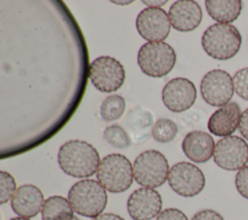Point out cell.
<instances>
[{
	"instance_id": "cell-26",
	"label": "cell",
	"mask_w": 248,
	"mask_h": 220,
	"mask_svg": "<svg viewBox=\"0 0 248 220\" xmlns=\"http://www.w3.org/2000/svg\"><path fill=\"white\" fill-rule=\"evenodd\" d=\"M156 220H188V218L180 209L171 207L161 211Z\"/></svg>"
},
{
	"instance_id": "cell-9",
	"label": "cell",
	"mask_w": 248,
	"mask_h": 220,
	"mask_svg": "<svg viewBox=\"0 0 248 220\" xmlns=\"http://www.w3.org/2000/svg\"><path fill=\"white\" fill-rule=\"evenodd\" d=\"M233 92L232 78L224 70H211L203 76L201 81L202 97L212 107L221 108L230 103Z\"/></svg>"
},
{
	"instance_id": "cell-6",
	"label": "cell",
	"mask_w": 248,
	"mask_h": 220,
	"mask_svg": "<svg viewBox=\"0 0 248 220\" xmlns=\"http://www.w3.org/2000/svg\"><path fill=\"white\" fill-rule=\"evenodd\" d=\"M133 170L137 183L146 188L160 187L166 182L170 173L167 158L154 149L140 153L134 162Z\"/></svg>"
},
{
	"instance_id": "cell-24",
	"label": "cell",
	"mask_w": 248,
	"mask_h": 220,
	"mask_svg": "<svg viewBox=\"0 0 248 220\" xmlns=\"http://www.w3.org/2000/svg\"><path fill=\"white\" fill-rule=\"evenodd\" d=\"M234 91L243 100L248 101V67L238 70L232 77Z\"/></svg>"
},
{
	"instance_id": "cell-28",
	"label": "cell",
	"mask_w": 248,
	"mask_h": 220,
	"mask_svg": "<svg viewBox=\"0 0 248 220\" xmlns=\"http://www.w3.org/2000/svg\"><path fill=\"white\" fill-rule=\"evenodd\" d=\"M238 129L241 136L248 141V109H246L243 112H241Z\"/></svg>"
},
{
	"instance_id": "cell-1",
	"label": "cell",
	"mask_w": 248,
	"mask_h": 220,
	"mask_svg": "<svg viewBox=\"0 0 248 220\" xmlns=\"http://www.w3.org/2000/svg\"><path fill=\"white\" fill-rule=\"evenodd\" d=\"M100 155L90 143L72 140L61 145L58 151V164L68 175L85 178L93 175L100 165Z\"/></svg>"
},
{
	"instance_id": "cell-7",
	"label": "cell",
	"mask_w": 248,
	"mask_h": 220,
	"mask_svg": "<svg viewBox=\"0 0 248 220\" xmlns=\"http://www.w3.org/2000/svg\"><path fill=\"white\" fill-rule=\"evenodd\" d=\"M88 75L94 87L101 92L116 91L125 80L123 65L110 56H100L94 59L89 66Z\"/></svg>"
},
{
	"instance_id": "cell-32",
	"label": "cell",
	"mask_w": 248,
	"mask_h": 220,
	"mask_svg": "<svg viewBox=\"0 0 248 220\" xmlns=\"http://www.w3.org/2000/svg\"><path fill=\"white\" fill-rule=\"evenodd\" d=\"M73 220H79V219H78V217H77V216H75V217H74V219H73Z\"/></svg>"
},
{
	"instance_id": "cell-2",
	"label": "cell",
	"mask_w": 248,
	"mask_h": 220,
	"mask_svg": "<svg viewBox=\"0 0 248 220\" xmlns=\"http://www.w3.org/2000/svg\"><path fill=\"white\" fill-rule=\"evenodd\" d=\"M241 43L239 31L232 24H212L202 36L203 50L216 60H229L235 56L240 49Z\"/></svg>"
},
{
	"instance_id": "cell-8",
	"label": "cell",
	"mask_w": 248,
	"mask_h": 220,
	"mask_svg": "<svg viewBox=\"0 0 248 220\" xmlns=\"http://www.w3.org/2000/svg\"><path fill=\"white\" fill-rule=\"evenodd\" d=\"M168 181L176 194L187 198L200 194L205 185L202 171L189 162L174 164L170 170Z\"/></svg>"
},
{
	"instance_id": "cell-13",
	"label": "cell",
	"mask_w": 248,
	"mask_h": 220,
	"mask_svg": "<svg viewBox=\"0 0 248 220\" xmlns=\"http://www.w3.org/2000/svg\"><path fill=\"white\" fill-rule=\"evenodd\" d=\"M161 195L152 188L135 190L127 201L129 215L134 220H151L158 216L162 208Z\"/></svg>"
},
{
	"instance_id": "cell-29",
	"label": "cell",
	"mask_w": 248,
	"mask_h": 220,
	"mask_svg": "<svg viewBox=\"0 0 248 220\" xmlns=\"http://www.w3.org/2000/svg\"><path fill=\"white\" fill-rule=\"evenodd\" d=\"M92 220H125V219L114 213H103L93 218Z\"/></svg>"
},
{
	"instance_id": "cell-22",
	"label": "cell",
	"mask_w": 248,
	"mask_h": 220,
	"mask_svg": "<svg viewBox=\"0 0 248 220\" xmlns=\"http://www.w3.org/2000/svg\"><path fill=\"white\" fill-rule=\"evenodd\" d=\"M103 137L108 144L116 148H127L131 144L130 137L128 136L126 131L117 124L107 127L104 130Z\"/></svg>"
},
{
	"instance_id": "cell-12",
	"label": "cell",
	"mask_w": 248,
	"mask_h": 220,
	"mask_svg": "<svg viewBox=\"0 0 248 220\" xmlns=\"http://www.w3.org/2000/svg\"><path fill=\"white\" fill-rule=\"evenodd\" d=\"M197 98L195 84L184 78L170 79L162 90V100L167 109L173 112L189 110Z\"/></svg>"
},
{
	"instance_id": "cell-30",
	"label": "cell",
	"mask_w": 248,
	"mask_h": 220,
	"mask_svg": "<svg viewBox=\"0 0 248 220\" xmlns=\"http://www.w3.org/2000/svg\"><path fill=\"white\" fill-rule=\"evenodd\" d=\"M143 3L144 4H147V5H149L150 6V4H152L151 5V7L152 8H158V6H162L163 4H165L166 3V1H159V2H157V1H143Z\"/></svg>"
},
{
	"instance_id": "cell-23",
	"label": "cell",
	"mask_w": 248,
	"mask_h": 220,
	"mask_svg": "<svg viewBox=\"0 0 248 220\" xmlns=\"http://www.w3.org/2000/svg\"><path fill=\"white\" fill-rule=\"evenodd\" d=\"M16 183L11 173L1 171L0 172V204H4L12 200L16 192Z\"/></svg>"
},
{
	"instance_id": "cell-15",
	"label": "cell",
	"mask_w": 248,
	"mask_h": 220,
	"mask_svg": "<svg viewBox=\"0 0 248 220\" xmlns=\"http://www.w3.org/2000/svg\"><path fill=\"white\" fill-rule=\"evenodd\" d=\"M45 204L42 191L33 184H24L17 188L11 200V206L19 217H35Z\"/></svg>"
},
{
	"instance_id": "cell-21",
	"label": "cell",
	"mask_w": 248,
	"mask_h": 220,
	"mask_svg": "<svg viewBox=\"0 0 248 220\" xmlns=\"http://www.w3.org/2000/svg\"><path fill=\"white\" fill-rule=\"evenodd\" d=\"M178 133V127L174 121L169 118L158 119L152 128L153 139L162 143L172 141Z\"/></svg>"
},
{
	"instance_id": "cell-10",
	"label": "cell",
	"mask_w": 248,
	"mask_h": 220,
	"mask_svg": "<svg viewBox=\"0 0 248 220\" xmlns=\"http://www.w3.org/2000/svg\"><path fill=\"white\" fill-rule=\"evenodd\" d=\"M215 164L226 171H236L248 163V143L240 137L229 136L215 144Z\"/></svg>"
},
{
	"instance_id": "cell-27",
	"label": "cell",
	"mask_w": 248,
	"mask_h": 220,
	"mask_svg": "<svg viewBox=\"0 0 248 220\" xmlns=\"http://www.w3.org/2000/svg\"><path fill=\"white\" fill-rule=\"evenodd\" d=\"M191 220H224L223 216L215 210L203 209L198 211Z\"/></svg>"
},
{
	"instance_id": "cell-4",
	"label": "cell",
	"mask_w": 248,
	"mask_h": 220,
	"mask_svg": "<svg viewBox=\"0 0 248 220\" xmlns=\"http://www.w3.org/2000/svg\"><path fill=\"white\" fill-rule=\"evenodd\" d=\"M97 179L108 192L121 193L128 190L134 179V170L130 160L118 153L105 156L100 162Z\"/></svg>"
},
{
	"instance_id": "cell-19",
	"label": "cell",
	"mask_w": 248,
	"mask_h": 220,
	"mask_svg": "<svg viewBox=\"0 0 248 220\" xmlns=\"http://www.w3.org/2000/svg\"><path fill=\"white\" fill-rule=\"evenodd\" d=\"M74 209L68 199L51 196L45 201L42 208L43 220H73Z\"/></svg>"
},
{
	"instance_id": "cell-18",
	"label": "cell",
	"mask_w": 248,
	"mask_h": 220,
	"mask_svg": "<svg viewBox=\"0 0 248 220\" xmlns=\"http://www.w3.org/2000/svg\"><path fill=\"white\" fill-rule=\"evenodd\" d=\"M205 8L210 17L218 23L230 24L240 16L242 2L240 0H206Z\"/></svg>"
},
{
	"instance_id": "cell-20",
	"label": "cell",
	"mask_w": 248,
	"mask_h": 220,
	"mask_svg": "<svg viewBox=\"0 0 248 220\" xmlns=\"http://www.w3.org/2000/svg\"><path fill=\"white\" fill-rule=\"evenodd\" d=\"M125 99L117 94L110 95L102 102L100 107L101 117L105 121H113L122 116L125 110Z\"/></svg>"
},
{
	"instance_id": "cell-25",
	"label": "cell",
	"mask_w": 248,
	"mask_h": 220,
	"mask_svg": "<svg viewBox=\"0 0 248 220\" xmlns=\"http://www.w3.org/2000/svg\"><path fill=\"white\" fill-rule=\"evenodd\" d=\"M235 187L238 193L248 200V165L237 172L235 175Z\"/></svg>"
},
{
	"instance_id": "cell-31",
	"label": "cell",
	"mask_w": 248,
	"mask_h": 220,
	"mask_svg": "<svg viewBox=\"0 0 248 220\" xmlns=\"http://www.w3.org/2000/svg\"><path fill=\"white\" fill-rule=\"evenodd\" d=\"M10 220H30V219L24 218V217H15V218H11Z\"/></svg>"
},
{
	"instance_id": "cell-5",
	"label": "cell",
	"mask_w": 248,
	"mask_h": 220,
	"mask_svg": "<svg viewBox=\"0 0 248 220\" xmlns=\"http://www.w3.org/2000/svg\"><path fill=\"white\" fill-rule=\"evenodd\" d=\"M176 54L172 47L165 42H149L138 52V65L141 72L152 78L167 76L174 67Z\"/></svg>"
},
{
	"instance_id": "cell-3",
	"label": "cell",
	"mask_w": 248,
	"mask_h": 220,
	"mask_svg": "<svg viewBox=\"0 0 248 220\" xmlns=\"http://www.w3.org/2000/svg\"><path fill=\"white\" fill-rule=\"evenodd\" d=\"M68 200L78 214L95 218L105 210L108 195L99 181L83 179L76 182L70 188Z\"/></svg>"
},
{
	"instance_id": "cell-17",
	"label": "cell",
	"mask_w": 248,
	"mask_h": 220,
	"mask_svg": "<svg viewBox=\"0 0 248 220\" xmlns=\"http://www.w3.org/2000/svg\"><path fill=\"white\" fill-rule=\"evenodd\" d=\"M215 142L211 135L195 130L188 133L182 141V150L186 157L195 163H205L214 154Z\"/></svg>"
},
{
	"instance_id": "cell-14",
	"label": "cell",
	"mask_w": 248,
	"mask_h": 220,
	"mask_svg": "<svg viewBox=\"0 0 248 220\" xmlns=\"http://www.w3.org/2000/svg\"><path fill=\"white\" fill-rule=\"evenodd\" d=\"M169 17L175 30L189 32L195 30L201 24L202 11L196 1L178 0L170 7Z\"/></svg>"
},
{
	"instance_id": "cell-16",
	"label": "cell",
	"mask_w": 248,
	"mask_h": 220,
	"mask_svg": "<svg viewBox=\"0 0 248 220\" xmlns=\"http://www.w3.org/2000/svg\"><path fill=\"white\" fill-rule=\"evenodd\" d=\"M241 110L237 103L231 102L219 108L209 117L207 128L217 137H229L239 126Z\"/></svg>"
},
{
	"instance_id": "cell-11",
	"label": "cell",
	"mask_w": 248,
	"mask_h": 220,
	"mask_svg": "<svg viewBox=\"0 0 248 220\" xmlns=\"http://www.w3.org/2000/svg\"><path fill=\"white\" fill-rule=\"evenodd\" d=\"M136 27L139 34L149 42H163L170 34L169 15L161 8H145L137 16Z\"/></svg>"
}]
</instances>
